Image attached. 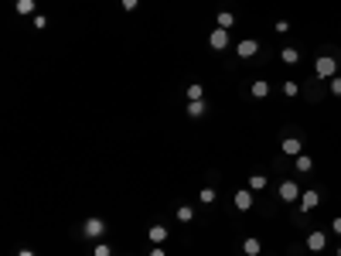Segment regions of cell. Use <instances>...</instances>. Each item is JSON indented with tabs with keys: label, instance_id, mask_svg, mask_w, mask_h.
Returning a JSON list of instances; mask_svg holds the SVG:
<instances>
[{
	"label": "cell",
	"instance_id": "16",
	"mask_svg": "<svg viewBox=\"0 0 341 256\" xmlns=\"http://www.w3.org/2000/svg\"><path fill=\"white\" fill-rule=\"evenodd\" d=\"M283 154L297 157V154H300V140H297V137H287V140H283Z\"/></svg>",
	"mask_w": 341,
	"mask_h": 256
},
{
	"label": "cell",
	"instance_id": "7",
	"mask_svg": "<svg viewBox=\"0 0 341 256\" xmlns=\"http://www.w3.org/2000/svg\"><path fill=\"white\" fill-rule=\"evenodd\" d=\"M236 52H239V58H253V55L260 52V45H256L253 38H242V41L236 45Z\"/></svg>",
	"mask_w": 341,
	"mask_h": 256
},
{
	"label": "cell",
	"instance_id": "29",
	"mask_svg": "<svg viewBox=\"0 0 341 256\" xmlns=\"http://www.w3.org/2000/svg\"><path fill=\"white\" fill-rule=\"evenodd\" d=\"M17 256H34V250H17Z\"/></svg>",
	"mask_w": 341,
	"mask_h": 256
},
{
	"label": "cell",
	"instance_id": "24",
	"mask_svg": "<svg viewBox=\"0 0 341 256\" xmlns=\"http://www.w3.org/2000/svg\"><path fill=\"white\" fill-rule=\"evenodd\" d=\"M283 92H287V96H297L300 85H297V82H283Z\"/></svg>",
	"mask_w": 341,
	"mask_h": 256
},
{
	"label": "cell",
	"instance_id": "14",
	"mask_svg": "<svg viewBox=\"0 0 341 256\" xmlns=\"http://www.w3.org/2000/svg\"><path fill=\"white\" fill-rule=\"evenodd\" d=\"M184 96H188V103H198V99H205V89L198 85V82H191V85L184 89Z\"/></svg>",
	"mask_w": 341,
	"mask_h": 256
},
{
	"label": "cell",
	"instance_id": "11",
	"mask_svg": "<svg viewBox=\"0 0 341 256\" xmlns=\"http://www.w3.org/2000/svg\"><path fill=\"white\" fill-rule=\"evenodd\" d=\"M184 110H188V116H195V120H198V116H205V113H208V103H205V99H198V103H188Z\"/></svg>",
	"mask_w": 341,
	"mask_h": 256
},
{
	"label": "cell",
	"instance_id": "6",
	"mask_svg": "<svg viewBox=\"0 0 341 256\" xmlns=\"http://www.w3.org/2000/svg\"><path fill=\"white\" fill-rule=\"evenodd\" d=\"M317 205H321V192H314V188H311V192L300 195V208H304V212H314Z\"/></svg>",
	"mask_w": 341,
	"mask_h": 256
},
{
	"label": "cell",
	"instance_id": "26",
	"mask_svg": "<svg viewBox=\"0 0 341 256\" xmlns=\"http://www.w3.org/2000/svg\"><path fill=\"white\" fill-rule=\"evenodd\" d=\"M120 3H123V10H136L140 7V0H120Z\"/></svg>",
	"mask_w": 341,
	"mask_h": 256
},
{
	"label": "cell",
	"instance_id": "1",
	"mask_svg": "<svg viewBox=\"0 0 341 256\" xmlns=\"http://www.w3.org/2000/svg\"><path fill=\"white\" fill-rule=\"evenodd\" d=\"M82 236H85V239H103V236H106V222H103L99 215L85 219V222H82Z\"/></svg>",
	"mask_w": 341,
	"mask_h": 256
},
{
	"label": "cell",
	"instance_id": "17",
	"mask_svg": "<svg viewBox=\"0 0 341 256\" xmlns=\"http://www.w3.org/2000/svg\"><path fill=\"white\" fill-rule=\"evenodd\" d=\"M293 164H297V171H304V174H307V171L314 168V161H311L307 154H297V157H293Z\"/></svg>",
	"mask_w": 341,
	"mask_h": 256
},
{
	"label": "cell",
	"instance_id": "2",
	"mask_svg": "<svg viewBox=\"0 0 341 256\" xmlns=\"http://www.w3.org/2000/svg\"><path fill=\"white\" fill-rule=\"evenodd\" d=\"M314 72H317V79H335V72H338V62H335L331 55H317V62H314Z\"/></svg>",
	"mask_w": 341,
	"mask_h": 256
},
{
	"label": "cell",
	"instance_id": "13",
	"mask_svg": "<svg viewBox=\"0 0 341 256\" xmlns=\"http://www.w3.org/2000/svg\"><path fill=\"white\" fill-rule=\"evenodd\" d=\"M14 10H17L21 17H34V0H17Z\"/></svg>",
	"mask_w": 341,
	"mask_h": 256
},
{
	"label": "cell",
	"instance_id": "9",
	"mask_svg": "<svg viewBox=\"0 0 341 256\" xmlns=\"http://www.w3.org/2000/svg\"><path fill=\"white\" fill-rule=\"evenodd\" d=\"M324 246H328V236H324V232H311V236H307V250H311V253H321Z\"/></svg>",
	"mask_w": 341,
	"mask_h": 256
},
{
	"label": "cell",
	"instance_id": "23",
	"mask_svg": "<svg viewBox=\"0 0 341 256\" xmlns=\"http://www.w3.org/2000/svg\"><path fill=\"white\" fill-rule=\"evenodd\" d=\"M92 253H96V256H113V250H109L106 243H96V250H92Z\"/></svg>",
	"mask_w": 341,
	"mask_h": 256
},
{
	"label": "cell",
	"instance_id": "20",
	"mask_svg": "<svg viewBox=\"0 0 341 256\" xmlns=\"http://www.w3.org/2000/svg\"><path fill=\"white\" fill-rule=\"evenodd\" d=\"M249 188H253V192H266V178H263V174H253V178H249Z\"/></svg>",
	"mask_w": 341,
	"mask_h": 256
},
{
	"label": "cell",
	"instance_id": "18",
	"mask_svg": "<svg viewBox=\"0 0 341 256\" xmlns=\"http://www.w3.org/2000/svg\"><path fill=\"white\" fill-rule=\"evenodd\" d=\"M174 219H178V222H191V219H195V208H191V205H181V208L174 212Z\"/></svg>",
	"mask_w": 341,
	"mask_h": 256
},
{
	"label": "cell",
	"instance_id": "22",
	"mask_svg": "<svg viewBox=\"0 0 341 256\" xmlns=\"http://www.w3.org/2000/svg\"><path fill=\"white\" fill-rule=\"evenodd\" d=\"M31 21H34V28H38V31H45V28H48V17H45V14H34Z\"/></svg>",
	"mask_w": 341,
	"mask_h": 256
},
{
	"label": "cell",
	"instance_id": "21",
	"mask_svg": "<svg viewBox=\"0 0 341 256\" xmlns=\"http://www.w3.org/2000/svg\"><path fill=\"white\" fill-rule=\"evenodd\" d=\"M198 198H202L205 205H211V201L218 198V192H215V188H202V192H198Z\"/></svg>",
	"mask_w": 341,
	"mask_h": 256
},
{
	"label": "cell",
	"instance_id": "4",
	"mask_svg": "<svg viewBox=\"0 0 341 256\" xmlns=\"http://www.w3.org/2000/svg\"><path fill=\"white\" fill-rule=\"evenodd\" d=\"M232 205H236L239 212H249V208H253V188H239V192L232 195Z\"/></svg>",
	"mask_w": 341,
	"mask_h": 256
},
{
	"label": "cell",
	"instance_id": "19",
	"mask_svg": "<svg viewBox=\"0 0 341 256\" xmlns=\"http://www.w3.org/2000/svg\"><path fill=\"white\" fill-rule=\"evenodd\" d=\"M280 58H283L287 65H297V62H300V52H297V48H283V52H280Z\"/></svg>",
	"mask_w": 341,
	"mask_h": 256
},
{
	"label": "cell",
	"instance_id": "15",
	"mask_svg": "<svg viewBox=\"0 0 341 256\" xmlns=\"http://www.w3.org/2000/svg\"><path fill=\"white\" fill-rule=\"evenodd\" d=\"M215 24H218V28H225V31H229V28H232V24H236V14H232V10H222V14H218V17H215Z\"/></svg>",
	"mask_w": 341,
	"mask_h": 256
},
{
	"label": "cell",
	"instance_id": "27",
	"mask_svg": "<svg viewBox=\"0 0 341 256\" xmlns=\"http://www.w3.org/2000/svg\"><path fill=\"white\" fill-rule=\"evenodd\" d=\"M331 229H335V232H338V236H341V215H338V219H335V222H331Z\"/></svg>",
	"mask_w": 341,
	"mask_h": 256
},
{
	"label": "cell",
	"instance_id": "12",
	"mask_svg": "<svg viewBox=\"0 0 341 256\" xmlns=\"http://www.w3.org/2000/svg\"><path fill=\"white\" fill-rule=\"evenodd\" d=\"M253 96H256V99H266V96H270V82H266V79H256V82H253Z\"/></svg>",
	"mask_w": 341,
	"mask_h": 256
},
{
	"label": "cell",
	"instance_id": "25",
	"mask_svg": "<svg viewBox=\"0 0 341 256\" xmlns=\"http://www.w3.org/2000/svg\"><path fill=\"white\" fill-rule=\"evenodd\" d=\"M331 92H335V96H341V75H335V79H331Z\"/></svg>",
	"mask_w": 341,
	"mask_h": 256
},
{
	"label": "cell",
	"instance_id": "10",
	"mask_svg": "<svg viewBox=\"0 0 341 256\" xmlns=\"http://www.w3.org/2000/svg\"><path fill=\"white\" fill-rule=\"evenodd\" d=\"M242 253L246 256H260L263 253V243H260V239H242Z\"/></svg>",
	"mask_w": 341,
	"mask_h": 256
},
{
	"label": "cell",
	"instance_id": "3",
	"mask_svg": "<svg viewBox=\"0 0 341 256\" xmlns=\"http://www.w3.org/2000/svg\"><path fill=\"white\" fill-rule=\"evenodd\" d=\"M208 48H211V52H225V48H229V31H225V28H211Z\"/></svg>",
	"mask_w": 341,
	"mask_h": 256
},
{
	"label": "cell",
	"instance_id": "5",
	"mask_svg": "<svg viewBox=\"0 0 341 256\" xmlns=\"http://www.w3.org/2000/svg\"><path fill=\"white\" fill-rule=\"evenodd\" d=\"M276 192H280L283 201H297V198H300V185H293V181H280V188H276Z\"/></svg>",
	"mask_w": 341,
	"mask_h": 256
},
{
	"label": "cell",
	"instance_id": "30",
	"mask_svg": "<svg viewBox=\"0 0 341 256\" xmlns=\"http://www.w3.org/2000/svg\"><path fill=\"white\" fill-rule=\"evenodd\" d=\"M338 256H341V246H338Z\"/></svg>",
	"mask_w": 341,
	"mask_h": 256
},
{
	"label": "cell",
	"instance_id": "28",
	"mask_svg": "<svg viewBox=\"0 0 341 256\" xmlns=\"http://www.w3.org/2000/svg\"><path fill=\"white\" fill-rule=\"evenodd\" d=\"M150 256H164V250L160 246H150Z\"/></svg>",
	"mask_w": 341,
	"mask_h": 256
},
{
	"label": "cell",
	"instance_id": "8",
	"mask_svg": "<svg viewBox=\"0 0 341 256\" xmlns=\"http://www.w3.org/2000/svg\"><path fill=\"white\" fill-rule=\"evenodd\" d=\"M147 239H150L154 246H160V243L167 239V226H160V222H157V226H150V229H147Z\"/></svg>",
	"mask_w": 341,
	"mask_h": 256
}]
</instances>
